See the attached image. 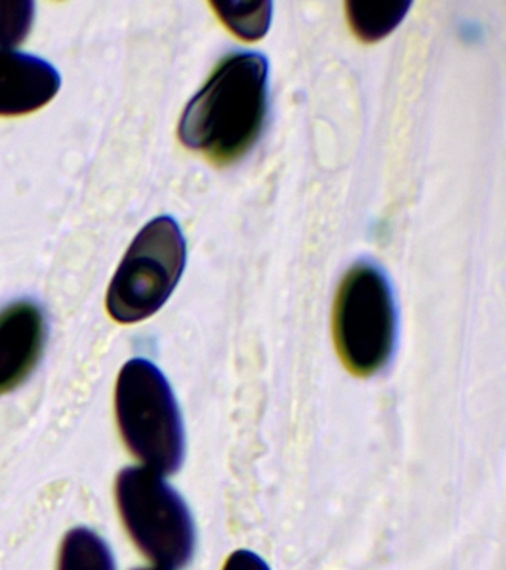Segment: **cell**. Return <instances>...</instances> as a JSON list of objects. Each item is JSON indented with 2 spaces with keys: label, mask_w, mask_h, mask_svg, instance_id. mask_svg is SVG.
Segmentation results:
<instances>
[{
  "label": "cell",
  "mask_w": 506,
  "mask_h": 570,
  "mask_svg": "<svg viewBox=\"0 0 506 570\" xmlns=\"http://www.w3.org/2000/svg\"><path fill=\"white\" fill-rule=\"evenodd\" d=\"M135 570H163V569H159V568H140V569H135Z\"/></svg>",
  "instance_id": "obj_13"
},
{
  "label": "cell",
  "mask_w": 506,
  "mask_h": 570,
  "mask_svg": "<svg viewBox=\"0 0 506 570\" xmlns=\"http://www.w3.org/2000/svg\"><path fill=\"white\" fill-rule=\"evenodd\" d=\"M46 341V316L37 303L21 301L0 312V395L23 385L37 368Z\"/></svg>",
  "instance_id": "obj_6"
},
{
  "label": "cell",
  "mask_w": 506,
  "mask_h": 570,
  "mask_svg": "<svg viewBox=\"0 0 506 570\" xmlns=\"http://www.w3.org/2000/svg\"><path fill=\"white\" fill-rule=\"evenodd\" d=\"M115 409L123 443L146 468L161 475L179 471L185 458L183 422L175 392L157 365L143 358L123 365Z\"/></svg>",
  "instance_id": "obj_2"
},
{
  "label": "cell",
  "mask_w": 506,
  "mask_h": 570,
  "mask_svg": "<svg viewBox=\"0 0 506 570\" xmlns=\"http://www.w3.org/2000/svg\"><path fill=\"white\" fill-rule=\"evenodd\" d=\"M268 110V61L256 52L226 57L186 106L181 142L216 165L237 163L255 146Z\"/></svg>",
  "instance_id": "obj_1"
},
{
  "label": "cell",
  "mask_w": 506,
  "mask_h": 570,
  "mask_svg": "<svg viewBox=\"0 0 506 570\" xmlns=\"http://www.w3.org/2000/svg\"><path fill=\"white\" fill-rule=\"evenodd\" d=\"M59 71L30 53L0 48V116L41 109L59 92Z\"/></svg>",
  "instance_id": "obj_7"
},
{
  "label": "cell",
  "mask_w": 506,
  "mask_h": 570,
  "mask_svg": "<svg viewBox=\"0 0 506 570\" xmlns=\"http://www.w3.org/2000/svg\"><path fill=\"white\" fill-rule=\"evenodd\" d=\"M217 16L238 38L255 42L268 33L272 3L257 0H212Z\"/></svg>",
  "instance_id": "obj_10"
},
{
  "label": "cell",
  "mask_w": 506,
  "mask_h": 570,
  "mask_svg": "<svg viewBox=\"0 0 506 570\" xmlns=\"http://www.w3.org/2000/svg\"><path fill=\"white\" fill-rule=\"evenodd\" d=\"M33 18V2H0V47L10 49L23 42Z\"/></svg>",
  "instance_id": "obj_11"
},
{
  "label": "cell",
  "mask_w": 506,
  "mask_h": 570,
  "mask_svg": "<svg viewBox=\"0 0 506 570\" xmlns=\"http://www.w3.org/2000/svg\"><path fill=\"white\" fill-rule=\"evenodd\" d=\"M224 570H270V568L255 552L239 550L229 557Z\"/></svg>",
  "instance_id": "obj_12"
},
{
  "label": "cell",
  "mask_w": 506,
  "mask_h": 570,
  "mask_svg": "<svg viewBox=\"0 0 506 570\" xmlns=\"http://www.w3.org/2000/svg\"><path fill=\"white\" fill-rule=\"evenodd\" d=\"M59 570H117L108 543L90 529L70 530L60 548Z\"/></svg>",
  "instance_id": "obj_9"
},
{
  "label": "cell",
  "mask_w": 506,
  "mask_h": 570,
  "mask_svg": "<svg viewBox=\"0 0 506 570\" xmlns=\"http://www.w3.org/2000/svg\"><path fill=\"white\" fill-rule=\"evenodd\" d=\"M186 243L175 218H155L122 258L108 292V312L118 323H139L161 309L183 274Z\"/></svg>",
  "instance_id": "obj_5"
},
{
  "label": "cell",
  "mask_w": 506,
  "mask_h": 570,
  "mask_svg": "<svg viewBox=\"0 0 506 570\" xmlns=\"http://www.w3.org/2000/svg\"><path fill=\"white\" fill-rule=\"evenodd\" d=\"M337 354L355 376H371L388 364L397 342V311L379 267L358 263L341 279L333 307Z\"/></svg>",
  "instance_id": "obj_4"
},
{
  "label": "cell",
  "mask_w": 506,
  "mask_h": 570,
  "mask_svg": "<svg viewBox=\"0 0 506 570\" xmlns=\"http://www.w3.org/2000/svg\"><path fill=\"white\" fill-rule=\"evenodd\" d=\"M411 2H346L350 29L364 42H377L397 29Z\"/></svg>",
  "instance_id": "obj_8"
},
{
  "label": "cell",
  "mask_w": 506,
  "mask_h": 570,
  "mask_svg": "<svg viewBox=\"0 0 506 570\" xmlns=\"http://www.w3.org/2000/svg\"><path fill=\"white\" fill-rule=\"evenodd\" d=\"M119 514L128 534L157 568L179 570L192 560L197 532L183 498L146 466L119 472L115 483Z\"/></svg>",
  "instance_id": "obj_3"
}]
</instances>
